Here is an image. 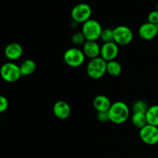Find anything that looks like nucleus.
I'll list each match as a JSON object with an SVG mask.
<instances>
[{
	"label": "nucleus",
	"mask_w": 158,
	"mask_h": 158,
	"mask_svg": "<svg viewBox=\"0 0 158 158\" xmlns=\"http://www.w3.org/2000/svg\"><path fill=\"white\" fill-rule=\"evenodd\" d=\"M139 36L144 40H151L155 38L158 34L157 25L150 23H145L140 26L138 29Z\"/></svg>",
	"instance_id": "nucleus-10"
},
{
	"label": "nucleus",
	"mask_w": 158,
	"mask_h": 158,
	"mask_svg": "<svg viewBox=\"0 0 158 158\" xmlns=\"http://www.w3.org/2000/svg\"><path fill=\"white\" fill-rule=\"evenodd\" d=\"M100 50L101 46L97 41H86L83 45V51L85 56L91 60L100 56Z\"/></svg>",
	"instance_id": "nucleus-13"
},
{
	"label": "nucleus",
	"mask_w": 158,
	"mask_h": 158,
	"mask_svg": "<svg viewBox=\"0 0 158 158\" xmlns=\"http://www.w3.org/2000/svg\"><path fill=\"white\" fill-rule=\"evenodd\" d=\"M100 40H101V41L103 42V43L114 42V29H110V28L103 29L101 35H100Z\"/></svg>",
	"instance_id": "nucleus-20"
},
{
	"label": "nucleus",
	"mask_w": 158,
	"mask_h": 158,
	"mask_svg": "<svg viewBox=\"0 0 158 158\" xmlns=\"http://www.w3.org/2000/svg\"><path fill=\"white\" fill-rule=\"evenodd\" d=\"M148 123L158 127V105H153L149 106L146 113Z\"/></svg>",
	"instance_id": "nucleus-15"
},
{
	"label": "nucleus",
	"mask_w": 158,
	"mask_h": 158,
	"mask_svg": "<svg viewBox=\"0 0 158 158\" xmlns=\"http://www.w3.org/2000/svg\"><path fill=\"white\" fill-rule=\"evenodd\" d=\"M97 120L101 123H106L110 120L109 110L108 111H102V112H97Z\"/></svg>",
	"instance_id": "nucleus-23"
},
{
	"label": "nucleus",
	"mask_w": 158,
	"mask_h": 158,
	"mask_svg": "<svg viewBox=\"0 0 158 158\" xmlns=\"http://www.w3.org/2000/svg\"><path fill=\"white\" fill-rule=\"evenodd\" d=\"M92 9L86 3H79L76 5L71 10V18L77 23L83 24L91 19Z\"/></svg>",
	"instance_id": "nucleus-6"
},
{
	"label": "nucleus",
	"mask_w": 158,
	"mask_h": 158,
	"mask_svg": "<svg viewBox=\"0 0 158 158\" xmlns=\"http://www.w3.org/2000/svg\"><path fill=\"white\" fill-rule=\"evenodd\" d=\"M22 76H29L33 73L36 69V64L30 59L24 60L19 66Z\"/></svg>",
	"instance_id": "nucleus-16"
},
{
	"label": "nucleus",
	"mask_w": 158,
	"mask_h": 158,
	"mask_svg": "<svg viewBox=\"0 0 158 158\" xmlns=\"http://www.w3.org/2000/svg\"><path fill=\"white\" fill-rule=\"evenodd\" d=\"M0 74L4 81L7 83H15L22 77L20 68L12 62H7L2 66Z\"/></svg>",
	"instance_id": "nucleus-5"
},
{
	"label": "nucleus",
	"mask_w": 158,
	"mask_h": 158,
	"mask_svg": "<svg viewBox=\"0 0 158 158\" xmlns=\"http://www.w3.org/2000/svg\"><path fill=\"white\" fill-rule=\"evenodd\" d=\"M148 108H149V106H148V103L144 100H137L133 104L132 110L134 113H143V114H146Z\"/></svg>",
	"instance_id": "nucleus-19"
},
{
	"label": "nucleus",
	"mask_w": 158,
	"mask_h": 158,
	"mask_svg": "<svg viewBox=\"0 0 158 158\" xmlns=\"http://www.w3.org/2000/svg\"><path fill=\"white\" fill-rule=\"evenodd\" d=\"M111 105L112 103H111L110 99L105 95L97 96L93 101V106L97 112L108 111L110 108Z\"/></svg>",
	"instance_id": "nucleus-14"
},
{
	"label": "nucleus",
	"mask_w": 158,
	"mask_h": 158,
	"mask_svg": "<svg viewBox=\"0 0 158 158\" xmlns=\"http://www.w3.org/2000/svg\"><path fill=\"white\" fill-rule=\"evenodd\" d=\"M157 9V10L158 11V2H157V9Z\"/></svg>",
	"instance_id": "nucleus-25"
},
{
	"label": "nucleus",
	"mask_w": 158,
	"mask_h": 158,
	"mask_svg": "<svg viewBox=\"0 0 158 158\" xmlns=\"http://www.w3.org/2000/svg\"><path fill=\"white\" fill-rule=\"evenodd\" d=\"M122 73V66L120 63L116 60L107 62L106 65V73L111 77H118Z\"/></svg>",
	"instance_id": "nucleus-18"
},
{
	"label": "nucleus",
	"mask_w": 158,
	"mask_h": 158,
	"mask_svg": "<svg viewBox=\"0 0 158 158\" xmlns=\"http://www.w3.org/2000/svg\"><path fill=\"white\" fill-rule=\"evenodd\" d=\"M119 53V46L114 42L103 43L100 50V57L105 61L110 62L115 60Z\"/></svg>",
	"instance_id": "nucleus-9"
},
{
	"label": "nucleus",
	"mask_w": 158,
	"mask_h": 158,
	"mask_svg": "<svg viewBox=\"0 0 158 158\" xmlns=\"http://www.w3.org/2000/svg\"><path fill=\"white\" fill-rule=\"evenodd\" d=\"M101 25L98 21L90 19L82 26V31L86 41H97L100 39L102 31Z\"/></svg>",
	"instance_id": "nucleus-3"
},
{
	"label": "nucleus",
	"mask_w": 158,
	"mask_h": 158,
	"mask_svg": "<svg viewBox=\"0 0 158 158\" xmlns=\"http://www.w3.org/2000/svg\"><path fill=\"white\" fill-rule=\"evenodd\" d=\"M9 107V101L4 96L0 97V112L3 113Z\"/></svg>",
	"instance_id": "nucleus-24"
},
{
	"label": "nucleus",
	"mask_w": 158,
	"mask_h": 158,
	"mask_svg": "<svg viewBox=\"0 0 158 158\" xmlns=\"http://www.w3.org/2000/svg\"><path fill=\"white\" fill-rule=\"evenodd\" d=\"M114 43L118 46H127L134 39V33L131 28L127 26H118L114 29Z\"/></svg>",
	"instance_id": "nucleus-7"
},
{
	"label": "nucleus",
	"mask_w": 158,
	"mask_h": 158,
	"mask_svg": "<svg viewBox=\"0 0 158 158\" xmlns=\"http://www.w3.org/2000/svg\"><path fill=\"white\" fill-rule=\"evenodd\" d=\"M106 65L107 62L105 61L102 57L92 59L88 63L86 66L87 75L93 80H99L106 73Z\"/></svg>",
	"instance_id": "nucleus-2"
},
{
	"label": "nucleus",
	"mask_w": 158,
	"mask_h": 158,
	"mask_svg": "<svg viewBox=\"0 0 158 158\" xmlns=\"http://www.w3.org/2000/svg\"><path fill=\"white\" fill-rule=\"evenodd\" d=\"M110 120L115 124H122L129 119L130 109L127 104L123 101L112 103L109 110Z\"/></svg>",
	"instance_id": "nucleus-1"
},
{
	"label": "nucleus",
	"mask_w": 158,
	"mask_h": 158,
	"mask_svg": "<svg viewBox=\"0 0 158 158\" xmlns=\"http://www.w3.org/2000/svg\"><path fill=\"white\" fill-rule=\"evenodd\" d=\"M71 41L76 46H80V45H83L86 42V38H85L84 35L82 32H75L73 35H72L71 38Z\"/></svg>",
	"instance_id": "nucleus-21"
},
{
	"label": "nucleus",
	"mask_w": 158,
	"mask_h": 158,
	"mask_svg": "<svg viewBox=\"0 0 158 158\" xmlns=\"http://www.w3.org/2000/svg\"><path fill=\"white\" fill-rule=\"evenodd\" d=\"M52 112L56 118L60 120H66L70 115L71 108L66 101L60 100L54 103Z\"/></svg>",
	"instance_id": "nucleus-11"
},
{
	"label": "nucleus",
	"mask_w": 158,
	"mask_h": 158,
	"mask_svg": "<svg viewBox=\"0 0 158 158\" xmlns=\"http://www.w3.org/2000/svg\"><path fill=\"white\" fill-rule=\"evenodd\" d=\"M139 136L142 141L148 145H156L158 143V127L147 124L140 130Z\"/></svg>",
	"instance_id": "nucleus-8"
},
{
	"label": "nucleus",
	"mask_w": 158,
	"mask_h": 158,
	"mask_svg": "<svg viewBox=\"0 0 158 158\" xmlns=\"http://www.w3.org/2000/svg\"><path fill=\"white\" fill-rule=\"evenodd\" d=\"M86 56L83 50L73 47L68 49L63 54V60L70 67H79L85 62Z\"/></svg>",
	"instance_id": "nucleus-4"
},
{
	"label": "nucleus",
	"mask_w": 158,
	"mask_h": 158,
	"mask_svg": "<svg viewBox=\"0 0 158 158\" xmlns=\"http://www.w3.org/2000/svg\"><path fill=\"white\" fill-rule=\"evenodd\" d=\"M157 29H158V24L157 25Z\"/></svg>",
	"instance_id": "nucleus-26"
},
{
	"label": "nucleus",
	"mask_w": 158,
	"mask_h": 158,
	"mask_svg": "<svg viewBox=\"0 0 158 158\" xmlns=\"http://www.w3.org/2000/svg\"><path fill=\"white\" fill-rule=\"evenodd\" d=\"M131 122L135 127L140 130L148 124L146 114L143 113H134L131 117Z\"/></svg>",
	"instance_id": "nucleus-17"
},
{
	"label": "nucleus",
	"mask_w": 158,
	"mask_h": 158,
	"mask_svg": "<svg viewBox=\"0 0 158 158\" xmlns=\"http://www.w3.org/2000/svg\"><path fill=\"white\" fill-rule=\"evenodd\" d=\"M23 49L18 43H11L6 46L4 54L6 58L11 61L19 60L23 56Z\"/></svg>",
	"instance_id": "nucleus-12"
},
{
	"label": "nucleus",
	"mask_w": 158,
	"mask_h": 158,
	"mask_svg": "<svg viewBox=\"0 0 158 158\" xmlns=\"http://www.w3.org/2000/svg\"><path fill=\"white\" fill-rule=\"evenodd\" d=\"M148 22L152 24L157 25L158 24V11L153 10L148 14Z\"/></svg>",
	"instance_id": "nucleus-22"
}]
</instances>
